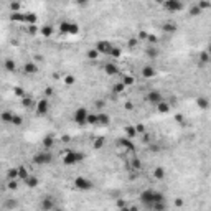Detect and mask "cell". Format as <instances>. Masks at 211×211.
Masks as SVG:
<instances>
[{
  "label": "cell",
  "mask_w": 211,
  "mask_h": 211,
  "mask_svg": "<svg viewBox=\"0 0 211 211\" xmlns=\"http://www.w3.org/2000/svg\"><path fill=\"white\" fill-rule=\"evenodd\" d=\"M139 200H140V203L145 206V208L153 209V205L157 203V191H153V190H145V191H142L140 196H139Z\"/></svg>",
  "instance_id": "cell-1"
},
{
  "label": "cell",
  "mask_w": 211,
  "mask_h": 211,
  "mask_svg": "<svg viewBox=\"0 0 211 211\" xmlns=\"http://www.w3.org/2000/svg\"><path fill=\"white\" fill-rule=\"evenodd\" d=\"M84 158L83 153H78V152H66L64 157H63V163L64 165H74L78 163V162H81Z\"/></svg>",
  "instance_id": "cell-2"
},
{
  "label": "cell",
  "mask_w": 211,
  "mask_h": 211,
  "mask_svg": "<svg viewBox=\"0 0 211 211\" xmlns=\"http://www.w3.org/2000/svg\"><path fill=\"white\" fill-rule=\"evenodd\" d=\"M88 116H89V112L86 111L84 107H78L76 109V112H74V122L76 124H79V126H84V124H88Z\"/></svg>",
  "instance_id": "cell-3"
},
{
  "label": "cell",
  "mask_w": 211,
  "mask_h": 211,
  "mask_svg": "<svg viewBox=\"0 0 211 211\" xmlns=\"http://www.w3.org/2000/svg\"><path fill=\"white\" fill-rule=\"evenodd\" d=\"M51 158H53V155L50 152H40V153H36V155L33 157V162H35L36 165H46V163L51 162Z\"/></svg>",
  "instance_id": "cell-4"
},
{
  "label": "cell",
  "mask_w": 211,
  "mask_h": 211,
  "mask_svg": "<svg viewBox=\"0 0 211 211\" xmlns=\"http://www.w3.org/2000/svg\"><path fill=\"white\" fill-rule=\"evenodd\" d=\"M163 5H165L167 10L172 12V13L183 10V3H181V0H167V2L163 3Z\"/></svg>",
  "instance_id": "cell-5"
},
{
  "label": "cell",
  "mask_w": 211,
  "mask_h": 211,
  "mask_svg": "<svg viewBox=\"0 0 211 211\" xmlns=\"http://www.w3.org/2000/svg\"><path fill=\"white\" fill-rule=\"evenodd\" d=\"M74 186H76V188H79V190L88 191V190L93 188V181L88 180V178H84V176H78V178L74 180Z\"/></svg>",
  "instance_id": "cell-6"
},
{
  "label": "cell",
  "mask_w": 211,
  "mask_h": 211,
  "mask_svg": "<svg viewBox=\"0 0 211 211\" xmlns=\"http://www.w3.org/2000/svg\"><path fill=\"white\" fill-rule=\"evenodd\" d=\"M145 101H147V102H150V104H153V106H157L162 101V93H160V91H157V89L148 91L147 96H145Z\"/></svg>",
  "instance_id": "cell-7"
},
{
  "label": "cell",
  "mask_w": 211,
  "mask_h": 211,
  "mask_svg": "<svg viewBox=\"0 0 211 211\" xmlns=\"http://www.w3.org/2000/svg\"><path fill=\"white\" fill-rule=\"evenodd\" d=\"M112 48L114 46L109 41H106V40H101V41H97V45H96V50H97L99 53H106V55H111Z\"/></svg>",
  "instance_id": "cell-8"
},
{
  "label": "cell",
  "mask_w": 211,
  "mask_h": 211,
  "mask_svg": "<svg viewBox=\"0 0 211 211\" xmlns=\"http://www.w3.org/2000/svg\"><path fill=\"white\" fill-rule=\"evenodd\" d=\"M56 206H55V200L51 198V196H45V198L41 200V203H40V209L43 211H50V209H55Z\"/></svg>",
  "instance_id": "cell-9"
},
{
  "label": "cell",
  "mask_w": 211,
  "mask_h": 211,
  "mask_svg": "<svg viewBox=\"0 0 211 211\" xmlns=\"http://www.w3.org/2000/svg\"><path fill=\"white\" fill-rule=\"evenodd\" d=\"M48 107H50V104H48L46 99H41L40 102L36 104V114L38 116H46L48 112Z\"/></svg>",
  "instance_id": "cell-10"
},
{
  "label": "cell",
  "mask_w": 211,
  "mask_h": 211,
  "mask_svg": "<svg viewBox=\"0 0 211 211\" xmlns=\"http://www.w3.org/2000/svg\"><path fill=\"white\" fill-rule=\"evenodd\" d=\"M117 143H119V145H121V147H124V148H126L127 152H132V150H134V143H132V139H129L127 135H126V137H122V139H119V140H117Z\"/></svg>",
  "instance_id": "cell-11"
},
{
  "label": "cell",
  "mask_w": 211,
  "mask_h": 211,
  "mask_svg": "<svg viewBox=\"0 0 211 211\" xmlns=\"http://www.w3.org/2000/svg\"><path fill=\"white\" fill-rule=\"evenodd\" d=\"M104 71L107 76H116V74H119V66H116L114 63H107L104 66Z\"/></svg>",
  "instance_id": "cell-12"
},
{
  "label": "cell",
  "mask_w": 211,
  "mask_h": 211,
  "mask_svg": "<svg viewBox=\"0 0 211 211\" xmlns=\"http://www.w3.org/2000/svg\"><path fill=\"white\" fill-rule=\"evenodd\" d=\"M157 73H155V69L152 68V66H143L142 68V76L145 79H150V78H153V76H155Z\"/></svg>",
  "instance_id": "cell-13"
},
{
  "label": "cell",
  "mask_w": 211,
  "mask_h": 211,
  "mask_svg": "<svg viewBox=\"0 0 211 211\" xmlns=\"http://www.w3.org/2000/svg\"><path fill=\"white\" fill-rule=\"evenodd\" d=\"M157 111L160 112V114H167V112H170V104H168V102H165V101H160V102L157 104Z\"/></svg>",
  "instance_id": "cell-14"
},
{
  "label": "cell",
  "mask_w": 211,
  "mask_h": 211,
  "mask_svg": "<svg viewBox=\"0 0 211 211\" xmlns=\"http://www.w3.org/2000/svg\"><path fill=\"white\" fill-rule=\"evenodd\" d=\"M43 147L45 148H51L53 147V143H55V135H53V134H48V135L43 139Z\"/></svg>",
  "instance_id": "cell-15"
},
{
  "label": "cell",
  "mask_w": 211,
  "mask_h": 211,
  "mask_svg": "<svg viewBox=\"0 0 211 211\" xmlns=\"http://www.w3.org/2000/svg\"><path fill=\"white\" fill-rule=\"evenodd\" d=\"M40 33H41V36H45V38H50L53 35V27L51 25H43L40 28Z\"/></svg>",
  "instance_id": "cell-16"
},
{
  "label": "cell",
  "mask_w": 211,
  "mask_h": 211,
  "mask_svg": "<svg viewBox=\"0 0 211 211\" xmlns=\"http://www.w3.org/2000/svg\"><path fill=\"white\" fill-rule=\"evenodd\" d=\"M196 106H198L200 109H208L209 107V101L206 99V97H196Z\"/></svg>",
  "instance_id": "cell-17"
},
{
  "label": "cell",
  "mask_w": 211,
  "mask_h": 211,
  "mask_svg": "<svg viewBox=\"0 0 211 211\" xmlns=\"http://www.w3.org/2000/svg\"><path fill=\"white\" fill-rule=\"evenodd\" d=\"M23 69H25V73H27V74H35L36 71H38V66H36L35 63H31V61H30V63H27V64H25V68H23Z\"/></svg>",
  "instance_id": "cell-18"
},
{
  "label": "cell",
  "mask_w": 211,
  "mask_h": 211,
  "mask_svg": "<svg viewBox=\"0 0 211 211\" xmlns=\"http://www.w3.org/2000/svg\"><path fill=\"white\" fill-rule=\"evenodd\" d=\"M124 132H126V135L129 137V139H134V137H135L137 135V129L135 127H134V126H127L126 129H124Z\"/></svg>",
  "instance_id": "cell-19"
},
{
  "label": "cell",
  "mask_w": 211,
  "mask_h": 211,
  "mask_svg": "<svg viewBox=\"0 0 211 211\" xmlns=\"http://www.w3.org/2000/svg\"><path fill=\"white\" fill-rule=\"evenodd\" d=\"M36 20H38V18H36L35 13H25V23H27V25H35Z\"/></svg>",
  "instance_id": "cell-20"
},
{
  "label": "cell",
  "mask_w": 211,
  "mask_h": 211,
  "mask_svg": "<svg viewBox=\"0 0 211 211\" xmlns=\"http://www.w3.org/2000/svg\"><path fill=\"white\" fill-rule=\"evenodd\" d=\"M25 183H27V186H30V188H35V186L38 185V178H36V176H33V175H28Z\"/></svg>",
  "instance_id": "cell-21"
},
{
  "label": "cell",
  "mask_w": 211,
  "mask_h": 211,
  "mask_svg": "<svg viewBox=\"0 0 211 211\" xmlns=\"http://www.w3.org/2000/svg\"><path fill=\"white\" fill-rule=\"evenodd\" d=\"M209 60H211V55L208 51H201L200 53V64H206Z\"/></svg>",
  "instance_id": "cell-22"
},
{
  "label": "cell",
  "mask_w": 211,
  "mask_h": 211,
  "mask_svg": "<svg viewBox=\"0 0 211 211\" xmlns=\"http://www.w3.org/2000/svg\"><path fill=\"white\" fill-rule=\"evenodd\" d=\"M104 143H106V139H104V137H97V139H94L93 147L96 148V150H99V148H102Z\"/></svg>",
  "instance_id": "cell-23"
},
{
  "label": "cell",
  "mask_w": 211,
  "mask_h": 211,
  "mask_svg": "<svg viewBox=\"0 0 211 211\" xmlns=\"http://www.w3.org/2000/svg\"><path fill=\"white\" fill-rule=\"evenodd\" d=\"M153 176H155L157 180H163V176H165V170L162 168V167H157V168L153 170Z\"/></svg>",
  "instance_id": "cell-24"
},
{
  "label": "cell",
  "mask_w": 211,
  "mask_h": 211,
  "mask_svg": "<svg viewBox=\"0 0 211 211\" xmlns=\"http://www.w3.org/2000/svg\"><path fill=\"white\" fill-rule=\"evenodd\" d=\"M12 20H13V22H23V23H25V13L13 12V13H12Z\"/></svg>",
  "instance_id": "cell-25"
},
{
  "label": "cell",
  "mask_w": 211,
  "mask_h": 211,
  "mask_svg": "<svg viewBox=\"0 0 211 211\" xmlns=\"http://www.w3.org/2000/svg\"><path fill=\"white\" fill-rule=\"evenodd\" d=\"M97 119H99V124H102V126H109V122H111L107 114H99Z\"/></svg>",
  "instance_id": "cell-26"
},
{
  "label": "cell",
  "mask_w": 211,
  "mask_h": 211,
  "mask_svg": "<svg viewBox=\"0 0 211 211\" xmlns=\"http://www.w3.org/2000/svg\"><path fill=\"white\" fill-rule=\"evenodd\" d=\"M3 66H5V69L7 71H15V61L13 60H5V63H3Z\"/></svg>",
  "instance_id": "cell-27"
},
{
  "label": "cell",
  "mask_w": 211,
  "mask_h": 211,
  "mask_svg": "<svg viewBox=\"0 0 211 211\" xmlns=\"http://www.w3.org/2000/svg\"><path fill=\"white\" fill-rule=\"evenodd\" d=\"M163 31H167V33H173V31H176V25L175 23H165L163 27Z\"/></svg>",
  "instance_id": "cell-28"
},
{
  "label": "cell",
  "mask_w": 211,
  "mask_h": 211,
  "mask_svg": "<svg viewBox=\"0 0 211 211\" xmlns=\"http://www.w3.org/2000/svg\"><path fill=\"white\" fill-rule=\"evenodd\" d=\"M7 178L8 180H15V178H18V168H10L7 172Z\"/></svg>",
  "instance_id": "cell-29"
},
{
  "label": "cell",
  "mask_w": 211,
  "mask_h": 211,
  "mask_svg": "<svg viewBox=\"0 0 211 211\" xmlns=\"http://www.w3.org/2000/svg\"><path fill=\"white\" fill-rule=\"evenodd\" d=\"M28 175H30V173L27 172L25 167H18V176H20V178H22L23 181H25V180L28 178Z\"/></svg>",
  "instance_id": "cell-30"
},
{
  "label": "cell",
  "mask_w": 211,
  "mask_h": 211,
  "mask_svg": "<svg viewBox=\"0 0 211 211\" xmlns=\"http://www.w3.org/2000/svg\"><path fill=\"white\" fill-rule=\"evenodd\" d=\"M124 89H126V84H124L122 81H121V83H116V84H114V88H112L114 93H122Z\"/></svg>",
  "instance_id": "cell-31"
},
{
  "label": "cell",
  "mask_w": 211,
  "mask_h": 211,
  "mask_svg": "<svg viewBox=\"0 0 211 211\" xmlns=\"http://www.w3.org/2000/svg\"><path fill=\"white\" fill-rule=\"evenodd\" d=\"M201 12H203V10H201V8H200L198 5H193V7L190 8V15H191V17H198Z\"/></svg>",
  "instance_id": "cell-32"
},
{
  "label": "cell",
  "mask_w": 211,
  "mask_h": 211,
  "mask_svg": "<svg viewBox=\"0 0 211 211\" xmlns=\"http://www.w3.org/2000/svg\"><path fill=\"white\" fill-rule=\"evenodd\" d=\"M79 33V25L78 23H71L69 25V35H78Z\"/></svg>",
  "instance_id": "cell-33"
},
{
  "label": "cell",
  "mask_w": 211,
  "mask_h": 211,
  "mask_svg": "<svg viewBox=\"0 0 211 211\" xmlns=\"http://www.w3.org/2000/svg\"><path fill=\"white\" fill-rule=\"evenodd\" d=\"M198 7L201 8V10H206V8H211V2H208V0H200V2H198Z\"/></svg>",
  "instance_id": "cell-34"
},
{
  "label": "cell",
  "mask_w": 211,
  "mask_h": 211,
  "mask_svg": "<svg viewBox=\"0 0 211 211\" xmlns=\"http://www.w3.org/2000/svg\"><path fill=\"white\" fill-rule=\"evenodd\" d=\"M69 25H71L69 22H63V23L60 25V31H61V33H69Z\"/></svg>",
  "instance_id": "cell-35"
},
{
  "label": "cell",
  "mask_w": 211,
  "mask_h": 211,
  "mask_svg": "<svg viewBox=\"0 0 211 211\" xmlns=\"http://www.w3.org/2000/svg\"><path fill=\"white\" fill-rule=\"evenodd\" d=\"M12 124H13V126H22V124H23V119H22L20 116H17V114H13Z\"/></svg>",
  "instance_id": "cell-36"
},
{
  "label": "cell",
  "mask_w": 211,
  "mask_h": 211,
  "mask_svg": "<svg viewBox=\"0 0 211 211\" xmlns=\"http://www.w3.org/2000/svg\"><path fill=\"white\" fill-rule=\"evenodd\" d=\"M12 117H13V114L8 112V111H5V112L2 114V121L3 122H12Z\"/></svg>",
  "instance_id": "cell-37"
},
{
  "label": "cell",
  "mask_w": 211,
  "mask_h": 211,
  "mask_svg": "<svg viewBox=\"0 0 211 211\" xmlns=\"http://www.w3.org/2000/svg\"><path fill=\"white\" fill-rule=\"evenodd\" d=\"M165 208H167L165 201H157V203L153 205V209H157V211H162V209H165Z\"/></svg>",
  "instance_id": "cell-38"
},
{
  "label": "cell",
  "mask_w": 211,
  "mask_h": 211,
  "mask_svg": "<svg viewBox=\"0 0 211 211\" xmlns=\"http://www.w3.org/2000/svg\"><path fill=\"white\" fill-rule=\"evenodd\" d=\"M130 165H132V168H134V170H139V168L142 167V163H140V160H139V158H132Z\"/></svg>",
  "instance_id": "cell-39"
},
{
  "label": "cell",
  "mask_w": 211,
  "mask_h": 211,
  "mask_svg": "<svg viewBox=\"0 0 211 211\" xmlns=\"http://www.w3.org/2000/svg\"><path fill=\"white\" fill-rule=\"evenodd\" d=\"M88 124H99V119L96 114H89L88 116Z\"/></svg>",
  "instance_id": "cell-40"
},
{
  "label": "cell",
  "mask_w": 211,
  "mask_h": 211,
  "mask_svg": "<svg viewBox=\"0 0 211 211\" xmlns=\"http://www.w3.org/2000/svg\"><path fill=\"white\" fill-rule=\"evenodd\" d=\"M97 56H99V51H97V50H89V51H88V58H89V60H96Z\"/></svg>",
  "instance_id": "cell-41"
},
{
  "label": "cell",
  "mask_w": 211,
  "mask_h": 211,
  "mask_svg": "<svg viewBox=\"0 0 211 211\" xmlns=\"http://www.w3.org/2000/svg\"><path fill=\"white\" fill-rule=\"evenodd\" d=\"M147 55H148V58H157V56H158V50H155V48H150V50H148L147 51Z\"/></svg>",
  "instance_id": "cell-42"
},
{
  "label": "cell",
  "mask_w": 211,
  "mask_h": 211,
  "mask_svg": "<svg viewBox=\"0 0 211 211\" xmlns=\"http://www.w3.org/2000/svg\"><path fill=\"white\" fill-rule=\"evenodd\" d=\"M122 83L126 84V86H132L134 84V78H132V76H124Z\"/></svg>",
  "instance_id": "cell-43"
},
{
  "label": "cell",
  "mask_w": 211,
  "mask_h": 211,
  "mask_svg": "<svg viewBox=\"0 0 211 211\" xmlns=\"http://www.w3.org/2000/svg\"><path fill=\"white\" fill-rule=\"evenodd\" d=\"M74 76H71V74H68V76H64V83L68 84V86H71V84H74Z\"/></svg>",
  "instance_id": "cell-44"
},
{
  "label": "cell",
  "mask_w": 211,
  "mask_h": 211,
  "mask_svg": "<svg viewBox=\"0 0 211 211\" xmlns=\"http://www.w3.org/2000/svg\"><path fill=\"white\" fill-rule=\"evenodd\" d=\"M38 31H40V28H36L35 25H28V33L30 35H36Z\"/></svg>",
  "instance_id": "cell-45"
},
{
  "label": "cell",
  "mask_w": 211,
  "mask_h": 211,
  "mask_svg": "<svg viewBox=\"0 0 211 211\" xmlns=\"http://www.w3.org/2000/svg\"><path fill=\"white\" fill-rule=\"evenodd\" d=\"M121 48H112V51H111V56H114V58H119L121 56Z\"/></svg>",
  "instance_id": "cell-46"
},
{
  "label": "cell",
  "mask_w": 211,
  "mask_h": 211,
  "mask_svg": "<svg viewBox=\"0 0 211 211\" xmlns=\"http://www.w3.org/2000/svg\"><path fill=\"white\" fill-rule=\"evenodd\" d=\"M137 43H139V38H130V40H129V48H135L137 46Z\"/></svg>",
  "instance_id": "cell-47"
},
{
  "label": "cell",
  "mask_w": 211,
  "mask_h": 211,
  "mask_svg": "<svg viewBox=\"0 0 211 211\" xmlns=\"http://www.w3.org/2000/svg\"><path fill=\"white\" fill-rule=\"evenodd\" d=\"M17 186H18L17 181L15 180H10V181H8V185H7V188L8 190H17Z\"/></svg>",
  "instance_id": "cell-48"
},
{
  "label": "cell",
  "mask_w": 211,
  "mask_h": 211,
  "mask_svg": "<svg viewBox=\"0 0 211 211\" xmlns=\"http://www.w3.org/2000/svg\"><path fill=\"white\" fill-rule=\"evenodd\" d=\"M10 8H12V12H18V10H20V3H18V2H12L10 3Z\"/></svg>",
  "instance_id": "cell-49"
},
{
  "label": "cell",
  "mask_w": 211,
  "mask_h": 211,
  "mask_svg": "<svg viewBox=\"0 0 211 211\" xmlns=\"http://www.w3.org/2000/svg\"><path fill=\"white\" fill-rule=\"evenodd\" d=\"M13 93H15L17 96H20V97H25V93H23L22 88H13Z\"/></svg>",
  "instance_id": "cell-50"
},
{
  "label": "cell",
  "mask_w": 211,
  "mask_h": 211,
  "mask_svg": "<svg viewBox=\"0 0 211 211\" xmlns=\"http://www.w3.org/2000/svg\"><path fill=\"white\" fill-rule=\"evenodd\" d=\"M137 38H139V40H147V38H148V33L142 30V31H139V36H137Z\"/></svg>",
  "instance_id": "cell-51"
},
{
  "label": "cell",
  "mask_w": 211,
  "mask_h": 211,
  "mask_svg": "<svg viewBox=\"0 0 211 211\" xmlns=\"http://www.w3.org/2000/svg\"><path fill=\"white\" fill-rule=\"evenodd\" d=\"M31 104H33V101L30 97H23V106H27V107H31Z\"/></svg>",
  "instance_id": "cell-52"
},
{
  "label": "cell",
  "mask_w": 211,
  "mask_h": 211,
  "mask_svg": "<svg viewBox=\"0 0 211 211\" xmlns=\"http://www.w3.org/2000/svg\"><path fill=\"white\" fill-rule=\"evenodd\" d=\"M148 41L150 43H153V45H155V43H158V38L155 36V35H148V38H147Z\"/></svg>",
  "instance_id": "cell-53"
},
{
  "label": "cell",
  "mask_w": 211,
  "mask_h": 211,
  "mask_svg": "<svg viewBox=\"0 0 211 211\" xmlns=\"http://www.w3.org/2000/svg\"><path fill=\"white\" fill-rule=\"evenodd\" d=\"M45 96H48V97H50V96H53V88H50V86H48V88H45Z\"/></svg>",
  "instance_id": "cell-54"
},
{
  "label": "cell",
  "mask_w": 211,
  "mask_h": 211,
  "mask_svg": "<svg viewBox=\"0 0 211 211\" xmlns=\"http://www.w3.org/2000/svg\"><path fill=\"white\" fill-rule=\"evenodd\" d=\"M135 129H137V132L139 134H142V132H145V127L142 126V124H139V126H135Z\"/></svg>",
  "instance_id": "cell-55"
},
{
  "label": "cell",
  "mask_w": 211,
  "mask_h": 211,
  "mask_svg": "<svg viewBox=\"0 0 211 211\" xmlns=\"http://www.w3.org/2000/svg\"><path fill=\"white\" fill-rule=\"evenodd\" d=\"M17 203L15 201H7V205H5V208H15Z\"/></svg>",
  "instance_id": "cell-56"
},
{
  "label": "cell",
  "mask_w": 211,
  "mask_h": 211,
  "mask_svg": "<svg viewBox=\"0 0 211 211\" xmlns=\"http://www.w3.org/2000/svg\"><path fill=\"white\" fill-rule=\"evenodd\" d=\"M132 107H134V104H132V102H126V109H127V111H130Z\"/></svg>",
  "instance_id": "cell-57"
},
{
  "label": "cell",
  "mask_w": 211,
  "mask_h": 211,
  "mask_svg": "<svg viewBox=\"0 0 211 211\" xmlns=\"http://www.w3.org/2000/svg\"><path fill=\"white\" fill-rule=\"evenodd\" d=\"M175 121H176V122H181V121H183V117H181L180 114H176V116H175Z\"/></svg>",
  "instance_id": "cell-58"
},
{
  "label": "cell",
  "mask_w": 211,
  "mask_h": 211,
  "mask_svg": "<svg viewBox=\"0 0 211 211\" xmlns=\"http://www.w3.org/2000/svg\"><path fill=\"white\" fill-rule=\"evenodd\" d=\"M175 205H176V206H183V200H180V198H178V200L175 201Z\"/></svg>",
  "instance_id": "cell-59"
},
{
  "label": "cell",
  "mask_w": 211,
  "mask_h": 211,
  "mask_svg": "<svg viewBox=\"0 0 211 211\" xmlns=\"http://www.w3.org/2000/svg\"><path fill=\"white\" fill-rule=\"evenodd\" d=\"M76 2H78L79 5H86V3H88V0H76Z\"/></svg>",
  "instance_id": "cell-60"
},
{
  "label": "cell",
  "mask_w": 211,
  "mask_h": 211,
  "mask_svg": "<svg viewBox=\"0 0 211 211\" xmlns=\"http://www.w3.org/2000/svg\"><path fill=\"white\" fill-rule=\"evenodd\" d=\"M102 106H104L102 101H97V102H96V107H102Z\"/></svg>",
  "instance_id": "cell-61"
},
{
  "label": "cell",
  "mask_w": 211,
  "mask_h": 211,
  "mask_svg": "<svg viewBox=\"0 0 211 211\" xmlns=\"http://www.w3.org/2000/svg\"><path fill=\"white\" fill-rule=\"evenodd\" d=\"M155 2H157V3H165L167 0H155Z\"/></svg>",
  "instance_id": "cell-62"
},
{
  "label": "cell",
  "mask_w": 211,
  "mask_h": 211,
  "mask_svg": "<svg viewBox=\"0 0 211 211\" xmlns=\"http://www.w3.org/2000/svg\"><path fill=\"white\" fill-rule=\"evenodd\" d=\"M206 51H208L209 55H211V43H209V45H208V50H206Z\"/></svg>",
  "instance_id": "cell-63"
}]
</instances>
